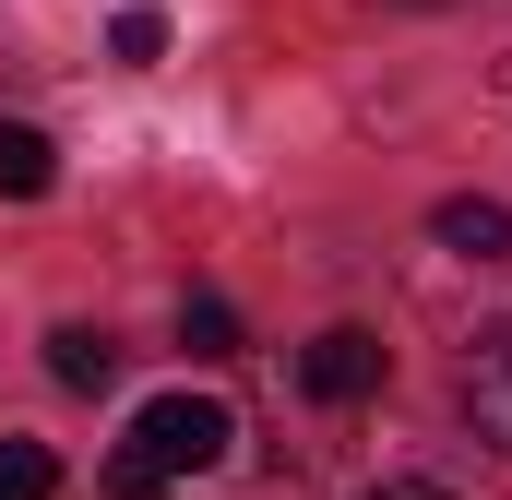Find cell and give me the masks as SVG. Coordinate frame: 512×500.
<instances>
[{
  "label": "cell",
  "instance_id": "obj_8",
  "mask_svg": "<svg viewBox=\"0 0 512 500\" xmlns=\"http://www.w3.org/2000/svg\"><path fill=\"white\" fill-rule=\"evenodd\" d=\"M60 489V453L48 441H0V500H48Z\"/></svg>",
  "mask_w": 512,
  "mask_h": 500
},
{
  "label": "cell",
  "instance_id": "obj_10",
  "mask_svg": "<svg viewBox=\"0 0 512 500\" xmlns=\"http://www.w3.org/2000/svg\"><path fill=\"white\" fill-rule=\"evenodd\" d=\"M358 500H453V489H429V477H382V489H358Z\"/></svg>",
  "mask_w": 512,
  "mask_h": 500
},
{
  "label": "cell",
  "instance_id": "obj_11",
  "mask_svg": "<svg viewBox=\"0 0 512 500\" xmlns=\"http://www.w3.org/2000/svg\"><path fill=\"white\" fill-rule=\"evenodd\" d=\"M417 12H429V0H417Z\"/></svg>",
  "mask_w": 512,
  "mask_h": 500
},
{
  "label": "cell",
  "instance_id": "obj_9",
  "mask_svg": "<svg viewBox=\"0 0 512 500\" xmlns=\"http://www.w3.org/2000/svg\"><path fill=\"white\" fill-rule=\"evenodd\" d=\"M108 48H120V60H155V48H167V12H120V36H108Z\"/></svg>",
  "mask_w": 512,
  "mask_h": 500
},
{
  "label": "cell",
  "instance_id": "obj_3",
  "mask_svg": "<svg viewBox=\"0 0 512 500\" xmlns=\"http://www.w3.org/2000/svg\"><path fill=\"white\" fill-rule=\"evenodd\" d=\"M465 417H477L489 453H512V322H489L477 358H465Z\"/></svg>",
  "mask_w": 512,
  "mask_h": 500
},
{
  "label": "cell",
  "instance_id": "obj_6",
  "mask_svg": "<svg viewBox=\"0 0 512 500\" xmlns=\"http://www.w3.org/2000/svg\"><path fill=\"white\" fill-rule=\"evenodd\" d=\"M48 370L72 381V393H108V370H120V346H108L96 322H60V334H48Z\"/></svg>",
  "mask_w": 512,
  "mask_h": 500
},
{
  "label": "cell",
  "instance_id": "obj_12",
  "mask_svg": "<svg viewBox=\"0 0 512 500\" xmlns=\"http://www.w3.org/2000/svg\"><path fill=\"white\" fill-rule=\"evenodd\" d=\"M501 84H512V72H501Z\"/></svg>",
  "mask_w": 512,
  "mask_h": 500
},
{
  "label": "cell",
  "instance_id": "obj_4",
  "mask_svg": "<svg viewBox=\"0 0 512 500\" xmlns=\"http://www.w3.org/2000/svg\"><path fill=\"white\" fill-rule=\"evenodd\" d=\"M429 239L465 250V262H501V250H512V203H489V191H453V203L429 215Z\"/></svg>",
  "mask_w": 512,
  "mask_h": 500
},
{
  "label": "cell",
  "instance_id": "obj_7",
  "mask_svg": "<svg viewBox=\"0 0 512 500\" xmlns=\"http://www.w3.org/2000/svg\"><path fill=\"white\" fill-rule=\"evenodd\" d=\"M179 346L191 358H239V310L227 298H179Z\"/></svg>",
  "mask_w": 512,
  "mask_h": 500
},
{
  "label": "cell",
  "instance_id": "obj_1",
  "mask_svg": "<svg viewBox=\"0 0 512 500\" xmlns=\"http://www.w3.org/2000/svg\"><path fill=\"white\" fill-rule=\"evenodd\" d=\"M227 441H239V417H227L215 393H155V405L131 417L120 465H108V500H167L179 477H215Z\"/></svg>",
  "mask_w": 512,
  "mask_h": 500
},
{
  "label": "cell",
  "instance_id": "obj_5",
  "mask_svg": "<svg viewBox=\"0 0 512 500\" xmlns=\"http://www.w3.org/2000/svg\"><path fill=\"white\" fill-rule=\"evenodd\" d=\"M60 179V155H48V131H24V120H0V203H36Z\"/></svg>",
  "mask_w": 512,
  "mask_h": 500
},
{
  "label": "cell",
  "instance_id": "obj_2",
  "mask_svg": "<svg viewBox=\"0 0 512 500\" xmlns=\"http://www.w3.org/2000/svg\"><path fill=\"white\" fill-rule=\"evenodd\" d=\"M298 393H310V405H370V393H382V334H358V322L310 334V346H298Z\"/></svg>",
  "mask_w": 512,
  "mask_h": 500
}]
</instances>
